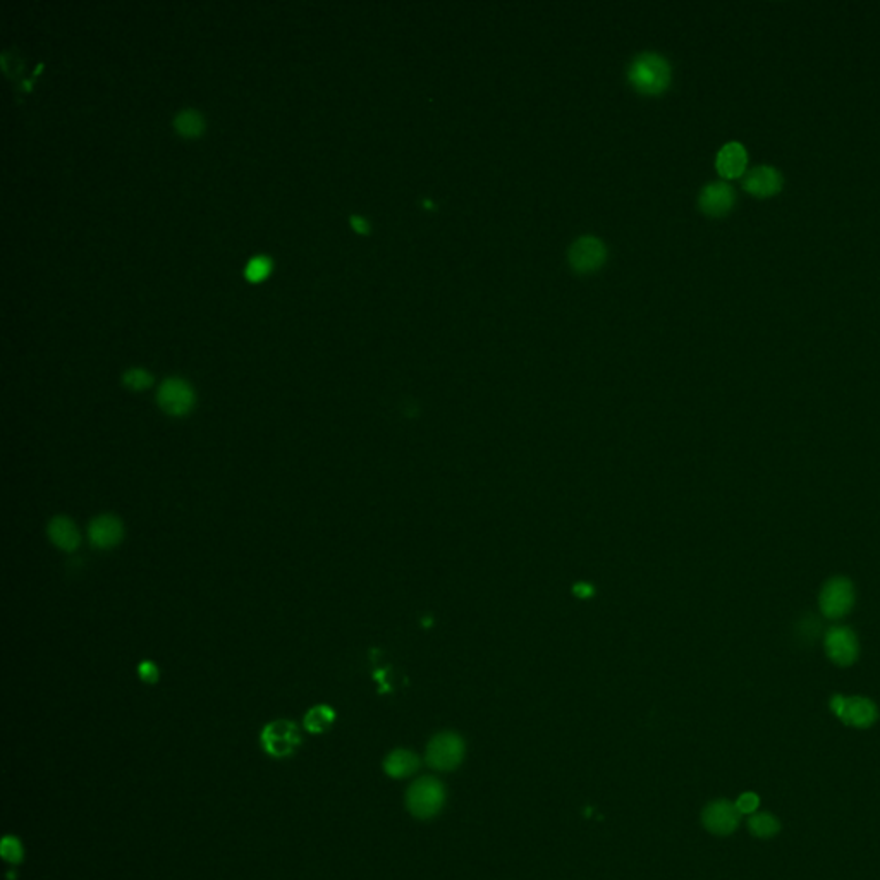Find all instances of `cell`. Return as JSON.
<instances>
[{
    "label": "cell",
    "instance_id": "obj_20",
    "mask_svg": "<svg viewBox=\"0 0 880 880\" xmlns=\"http://www.w3.org/2000/svg\"><path fill=\"white\" fill-rule=\"evenodd\" d=\"M270 270H272V260H270L269 256H253V258L248 261L246 269H245V276H246V279H248V281H252V283H258V281L265 279V277L269 276V272H270Z\"/></svg>",
    "mask_w": 880,
    "mask_h": 880
},
{
    "label": "cell",
    "instance_id": "obj_24",
    "mask_svg": "<svg viewBox=\"0 0 880 880\" xmlns=\"http://www.w3.org/2000/svg\"><path fill=\"white\" fill-rule=\"evenodd\" d=\"M138 676L142 678V681L148 682V684L159 681L157 664L152 660H143L142 664L138 666Z\"/></svg>",
    "mask_w": 880,
    "mask_h": 880
},
{
    "label": "cell",
    "instance_id": "obj_15",
    "mask_svg": "<svg viewBox=\"0 0 880 880\" xmlns=\"http://www.w3.org/2000/svg\"><path fill=\"white\" fill-rule=\"evenodd\" d=\"M47 533H49V539L52 540V543L66 552L76 550L82 543V535H80L78 526L66 516L52 518L49 523Z\"/></svg>",
    "mask_w": 880,
    "mask_h": 880
},
{
    "label": "cell",
    "instance_id": "obj_25",
    "mask_svg": "<svg viewBox=\"0 0 880 880\" xmlns=\"http://www.w3.org/2000/svg\"><path fill=\"white\" fill-rule=\"evenodd\" d=\"M351 224H353V228L356 229L358 232H362V234L369 232V222H367L363 217L351 215Z\"/></svg>",
    "mask_w": 880,
    "mask_h": 880
},
{
    "label": "cell",
    "instance_id": "obj_3",
    "mask_svg": "<svg viewBox=\"0 0 880 880\" xmlns=\"http://www.w3.org/2000/svg\"><path fill=\"white\" fill-rule=\"evenodd\" d=\"M426 766L439 772H453L464 760V741L456 733H440L426 746Z\"/></svg>",
    "mask_w": 880,
    "mask_h": 880
},
{
    "label": "cell",
    "instance_id": "obj_23",
    "mask_svg": "<svg viewBox=\"0 0 880 880\" xmlns=\"http://www.w3.org/2000/svg\"><path fill=\"white\" fill-rule=\"evenodd\" d=\"M736 806H738L741 815L743 814H755L757 808L760 806V798L755 793H743L736 801Z\"/></svg>",
    "mask_w": 880,
    "mask_h": 880
},
{
    "label": "cell",
    "instance_id": "obj_5",
    "mask_svg": "<svg viewBox=\"0 0 880 880\" xmlns=\"http://www.w3.org/2000/svg\"><path fill=\"white\" fill-rule=\"evenodd\" d=\"M830 709L845 724L858 729L870 728L879 717V710L876 707V704L863 697L845 698L841 695H836L830 700Z\"/></svg>",
    "mask_w": 880,
    "mask_h": 880
},
{
    "label": "cell",
    "instance_id": "obj_13",
    "mask_svg": "<svg viewBox=\"0 0 880 880\" xmlns=\"http://www.w3.org/2000/svg\"><path fill=\"white\" fill-rule=\"evenodd\" d=\"M743 188L746 193H750L757 199L774 197L783 188V177L779 172L772 167H767V166L755 167L744 175Z\"/></svg>",
    "mask_w": 880,
    "mask_h": 880
},
{
    "label": "cell",
    "instance_id": "obj_16",
    "mask_svg": "<svg viewBox=\"0 0 880 880\" xmlns=\"http://www.w3.org/2000/svg\"><path fill=\"white\" fill-rule=\"evenodd\" d=\"M420 766H422V762H420L418 755L409 752V750H402V748L391 752L384 760V770L393 779L409 777V775L417 774Z\"/></svg>",
    "mask_w": 880,
    "mask_h": 880
},
{
    "label": "cell",
    "instance_id": "obj_6",
    "mask_svg": "<svg viewBox=\"0 0 880 880\" xmlns=\"http://www.w3.org/2000/svg\"><path fill=\"white\" fill-rule=\"evenodd\" d=\"M157 402L164 413L171 417H184L195 406V393L186 380L171 377L159 387Z\"/></svg>",
    "mask_w": 880,
    "mask_h": 880
},
{
    "label": "cell",
    "instance_id": "obj_14",
    "mask_svg": "<svg viewBox=\"0 0 880 880\" xmlns=\"http://www.w3.org/2000/svg\"><path fill=\"white\" fill-rule=\"evenodd\" d=\"M746 164H748V155H746V150L741 143H728L720 148V152L717 153V160H715V167H717V172L724 177V179H736V177H741L743 172L746 169Z\"/></svg>",
    "mask_w": 880,
    "mask_h": 880
},
{
    "label": "cell",
    "instance_id": "obj_9",
    "mask_svg": "<svg viewBox=\"0 0 880 880\" xmlns=\"http://www.w3.org/2000/svg\"><path fill=\"white\" fill-rule=\"evenodd\" d=\"M741 814L736 803L728 799H715L702 812L704 827L715 836H729L738 829Z\"/></svg>",
    "mask_w": 880,
    "mask_h": 880
},
{
    "label": "cell",
    "instance_id": "obj_11",
    "mask_svg": "<svg viewBox=\"0 0 880 880\" xmlns=\"http://www.w3.org/2000/svg\"><path fill=\"white\" fill-rule=\"evenodd\" d=\"M735 201H736V195L729 184L712 183L702 190L698 205H700L702 212L710 217H722L733 208Z\"/></svg>",
    "mask_w": 880,
    "mask_h": 880
},
{
    "label": "cell",
    "instance_id": "obj_2",
    "mask_svg": "<svg viewBox=\"0 0 880 880\" xmlns=\"http://www.w3.org/2000/svg\"><path fill=\"white\" fill-rule=\"evenodd\" d=\"M444 805L446 788L437 777L424 775L417 779L406 791V808L415 819L428 821L439 815Z\"/></svg>",
    "mask_w": 880,
    "mask_h": 880
},
{
    "label": "cell",
    "instance_id": "obj_7",
    "mask_svg": "<svg viewBox=\"0 0 880 880\" xmlns=\"http://www.w3.org/2000/svg\"><path fill=\"white\" fill-rule=\"evenodd\" d=\"M821 609L830 619H839L852 611L854 602L853 585L846 578H832L823 585L821 592Z\"/></svg>",
    "mask_w": 880,
    "mask_h": 880
},
{
    "label": "cell",
    "instance_id": "obj_10",
    "mask_svg": "<svg viewBox=\"0 0 880 880\" xmlns=\"http://www.w3.org/2000/svg\"><path fill=\"white\" fill-rule=\"evenodd\" d=\"M825 650L830 660L837 666H852L858 657V642L852 629L834 626L825 635Z\"/></svg>",
    "mask_w": 880,
    "mask_h": 880
},
{
    "label": "cell",
    "instance_id": "obj_17",
    "mask_svg": "<svg viewBox=\"0 0 880 880\" xmlns=\"http://www.w3.org/2000/svg\"><path fill=\"white\" fill-rule=\"evenodd\" d=\"M334 720H336L334 709H331L329 705H316L307 712L303 719V726L312 735H322L327 729H331Z\"/></svg>",
    "mask_w": 880,
    "mask_h": 880
},
{
    "label": "cell",
    "instance_id": "obj_18",
    "mask_svg": "<svg viewBox=\"0 0 880 880\" xmlns=\"http://www.w3.org/2000/svg\"><path fill=\"white\" fill-rule=\"evenodd\" d=\"M174 128L179 135L186 136V138H195L199 136V133L203 131L205 124H203V117L199 115V113L193 111V109H184L181 113H177L175 117H174Z\"/></svg>",
    "mask_w": 880,
    "mask_h": 880
},
{
    "label": "cell",
    "instance_id": "obj_1",
    "mask_svg": "<svg viewBox=\"0 0 880 880\" xmlns=\"http://www.w3.org/2000/svg\"><path fill=\"white\" fill-rule=\"evenodd\" d=\"M627 82L642 95H660L671 83V66L658 54H640L629 64Z\"/></svg>",
    "mask_w": 880,
    "mask_h": 880
},
{
    "label": "cell",
    "instance_id": "obj_22",
    "mask_svg": "<svg viewBox=\"0 0 880 880\" xmlns=\"http://www.w3.org/2000/svg\"><path fill=\"white\" fill-rule=\"evenodd\" d=\"M122 384L131 391H144L153 384V377L143 369H129L122 375Z\"/></svg>",
    "mask_w": 880,
    "mask_h": 880
},
{
    "label": "cell",
    "instance_id": "obj_8",
    "mask_svg": "<svg viewBox=\"0 0 880 880\" xmlns=\"http://www.w3.org/2000/svg\"><path fill=\"white\" fill-rule=\"evenodd\" d=\"M568 258L569 265L576 272L588 274L596 272L605 263L607 250L600 239L594 236H583L569 248Z\"/></svg>",
    "mask_w": 880,
    "mask_h": 880
},
{
    "label": "cell",
    "instance_id": "obj_21",
    "mask_svg": "<svg viewBox=\"0 0 880 880\" xmlns=\"http://www.w3.org/2000/svg\"><path fill=\"white\" fill-rule=\"evenodd\" d=\"M0 854L2 858L11 863V865H18L23 861L25 858V852H23V845L18 837L14 836H5L2 839V845H0Z\"/></svg>",
    "mask_w": 880,
    "mask_h": 880
},
{
    "label": "cell",
    "instance_id": "obj_12",
    "mask_svg": "<svg viewBox=\"0 0 880 880\" xmlns=\"http://www.w3.org/2000/svg\"><path fill=\"white\" fill-rule=\"evenodd\" d=\"M88 537L97 549H113L124 539V526L113 514H102L90 523Z\"/></svg>",
    "mask_w": 880,
    "mask_h": 880
},
{
    "label": "cell",
    "instance_id": "obj_4",
    "mask_svg": "<svg viewBox=\"0 0 880 880\" xmlns=\"http://www.w3.org/2000/svg\"><path fill=\"white\" fill-rule=\"evenodd\" d=\"M260 743L265 753L274 759H287L301 744L300 729L292 720H274L267 724L260 735Z\"/></svg>",
    "mask_w": 880,
    "mask_h": 880
},
{
    "label": "cell",
    "instance_id": "obj_19",
    "mask_svg": "<svg viewBox=\"0 0 880 880\" xmlns=\"http://www.w3.org/2000/svg\"><path fill=\"white\" fill-rule=\"evenodd\" d=\"M748 829L755 837L770 839L781 830V823L770 814H753L748 821Z\"/></svg>",
    "mask_w": 880,
    "mask_h": 880
}]
</instances>
